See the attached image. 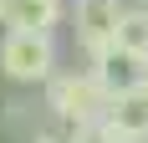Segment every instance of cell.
I'll return each instance as SVG.
<instances>
[{
    "label": "cell",
    "mask_w": 148,
    "mask_h": 143,
    "mask_svg": "<svg viewBox=\"0 0 148 143\" xmlns=\"http://www.w3.org/2000/svg\"><path fill=\"white\" fill-rule=\"evenodd\" d=\"M0 72L15 87H46L56 77V31H26V26H5L0 36Z\"/></svg>",
    "instance_id": "6da1fadb"
},
{
    "label": "cell",
    "mask_w": 148,
    "mask_h": 143,
    "mask_svg": "<svg viewBox=\"0 0 148 143\" xmlns=\"http://www.w3.org/2000/svg\"><path fill=\"white\" fill-rule=\"evenodd\" d=\"M107 102H112V97L102 92V82H97L87 67H66V72H56V77L41 87V107L56 118L61 128L97 123V118L107 113Z\"/></svg>",
    "instance_id": "7a4b0ae2"
},
{
    "label": "cell",
    "mask_w": 148,
    "mask_h": 143,
    "mask_svg": "<svg viewBox=\"0 0 148 143\" xmlns=\"http://www.w3.org/2000/svg\"><path fill=\"white\" fill-rule=\"evenodd\" d=\"M87 72L102 82L107 97H123V92H143V77H148V56L128 51V46H102V51H92L87 56Z\"/></svg>",
    "instance_id": "3957f363"
},
{
    "label": "cell",
    "mask_w": 148,
    "mask_h": 143,
    "mask_svg": "<svg viewBox=\"0 0 148 143\" xmlns=\"http://www.w3.org/2000/svg\"><path fill=\"white\" fill-rule=\"evenodd\" d=\"M123 10L128 0H77L72 5V31H77V46L82 51H102V46L118 41V26H123Z\"/></svg>",
    "instance_id": "277c9868"
},
{
    "label": "cell",
    "mask_w": 148,
    "mask_h": 143,
    "mask_svg": "<svg viewBox=\"0 0 148 143\" xmlns=\"http://www.w3.org/2000/svg\"><path fill=\"white\" fill-rule=\"evenodd\" d=\"M107 128L123 143H148V92H123L107 102Z\"/></svg>",
    "instance_id": "5b68a950"
},
{
    "label": "cell",
    "mask_w": 148,
    "mask_h": 143,
    "mask_svg": "<svg viewBox=\"0 0 148 143\" xmlns=\"http://www.w3.org/2000/svg\"><path fill=\"white\" fill-rule=\"evenodd\" d=\"M10 21L5 26H26V31H56L66 15V0H5Z\"/></svg>",
    "instance_id": "8992f818"
},
{
    "label": "cell",
    "mask_w": 148,
    "mask_h": 143,
    "mask_svg": "<svg viewBox=\"0 0 148 143\" xmlns=\"http://www.w3.org/2000/svg\"><path fill=\"white\" fill-rule=\"evenodd\" d=\"M118 46L148 56V5H128L123 10V26H118Z\"/></svg>",
    "instance_id": "52a82bcc"
},
{
    "label": "cell",
    "mask_w": 148,
    "mask_h": 143,
    "mask_svg": "<svg viewBox=\"0 0 148 143\" xmlns=\"http://www.w3.org/2000/svg\"><path fill=\"white\" fill-rule=\"evenodd\" d=\"M5 21H10V10H5V0H0V26H5Z\"/></svg>",
    "instance_id": "ba28073f"
},
{
    "label": "cell",
    "mask_w": 148,
    "mask_h": 143,
    "mask_svg": "<svg viewBox=\"0 0 148 143\" xmlns=\"http://www.w3.org/2000/svg\"><path fill=\"white\" fill-rule=\"evenodd\" d=\"M128 5H148V0H128Z\"/></svg>",
    "instance_id": "9c48e42d"
},
{
    "label": "cell",
    "mask_w": 148,
    "mask_h": 143,
    "mask_svg": "<svg viewBox=\"0 0 148 143\" xmlns=\"http://www.w3.org/2000/svg\"><path fill=\"white\" fill-rule=\"evenodd\" d=\"M143 92H148V77H143Z\"/></svg>",
    "instance_id": "30bf717a"
}]
</instances>
